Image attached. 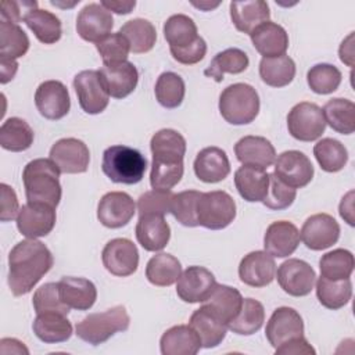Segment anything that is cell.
Returning a JSON list of instances; mask_svg holds the SVG:
<instances>
[{"mask_svg":"<svg viewBox=\"0 0 355 355\" xmlns=\"http://www.w3.org/2000/svg\"><path fill=\"white\" fill-rule=\"evenodd\" d=\"M53 263V254L42 241L26 239L17 243L8 254V287L12 295L31 293Z\"/></svg>","mask_w":355,"mask_h":355,"instance_id":"cell-1","label":"cell"},{"mask_svg":"<svg viewBox=\"0 0 355 355\" xmlns=\"http://www.w3.org/2000/svg\"><path fill=\"white\" fill-rule=\"evenodd\" d=\"M150 148L153 153L150 184L153 189L171 190L183 176L186 140L175 129H161L153 135Z\"/></svg>","mask_w":355,"mask_h":355,"instance_id":"cell-2","label":"cell"},{"mask_svg":"<svg viewBox=\"0 0 355 355\" xmlns=\"http://www.w3.org/2000/svg\"><path fill=\"white\" fill-rule=\"evenodd\" d=\"M60 173V169L50 158L29 161L22 171L26 200L57 208L62 194Z\"/></svg>","mask_w":355,"mask_h":355,"instance_id":"cell-3","label":"cell"},{"mask_svg":"<svg viewBox=\"0 0 355 355\" xmlns=\"http://www.w3.org/2000/svg\"><path fill=\"white\" fill-rule=\"evenodd\" d=\"M101 169L114 183L136 184L146 173L147 159L136 148L115 144L104 150Z\"/></svg>","mask_w":355,"mask_h":355,"instance_id":"cell-4","label":"cell"},{"mask_svg":"<svg viewBox=\"0 0 355 355\" xmlns=\"http://www.w3.org/2000/svg\"><path fill=\"white\" fill-rule=\"evenodd\" d=\"M130 318L123 305H115L104 312L90 313L75 326V334L87 344L100 345L119 331L128 330Z\"/></svg>","mask_w":355,"mask_h":355,"instance_id":"cell-5","label":"cell"},{"mask_svg":"<svg viewBox=\"0 0 355 355\" xmlns=\"http://www.w3.org/2000/svg\"><path fill=\"white\" fill-rule=\"evenodd\" d=\"M219 112L230 125L251 123L259 112V96L248 83H233L219 96Z\"/></svg>","mask_w":355,"mask_h":355,"instance_id":"cell-6","label":"cell"},{"mask_svg":"<svg viewBox=\"0 0 355 355\" xmlns=\"http://www.w3.org/2000/svg\"><path fill=\"white\" fill-rule=\"evenodd\" d=\"M198 226L211 230L227 227L236 218V202L223 190L201 193L196 208Z\"/></svg>","mask_w":355,"mask_h":355,"instance_id":"cell-7","label":"cell"},{"mask_svg":"<svg viewBox=\"0 0 355 355\" xmlns=\"http://www.w3.org/2000/svg\"><path fill=\"white\" fill-rule=\"evenodd\" d=\"M288 133L300 141L318 140L326 129V121L322 108L309 101L295 104L287 115Z\"/></svg>","mask_w":355,"mask_h":355,"instance_id":"cell-8","label":"cell"},{"mask_svg":"<svg viewBox=\"0 0 355 355\" xmlns=\"http://www.w3.org/2000/svg\"><path fill=\"white\" fill-rule=\"evenodd\" d=\"M280 288L293 297L308 295L315 286L316 273L313 268L298 258H288L279 265L276 272Z\"/></svg>","mask_w":355,"mask_h":355,"instance_id":"cell-9","label":"cell"},{"mask_svg":"<svg viewBox=\"0 0 355 355\" xmlns=\"http://www.w3.org/2000/svg\"><path fill=\"white\" fill-rule=\"evenodd\" d=\"M73 89L76 92L79 105L86 114H100L110 103V94L98 71L86 69L76 73L73 78Z\"/></svg>","mask_w":355,"mask_h":355,"instance_id":"cell-10","label":"cell"},{"mask_svg":"<svg viewBox=\"0 0 355 355\" xmlns=\"http://www.w3.org/2000/svg\"><path fill=\"white\" fill-rule=\"evenodd\" d=\"M101 261L111 275L126 277L137 270L139 251L136 244L129 239H112L103 248Z\"/></svg>","mask_w":355,"mask_h":355,"instance_id":"cell-11","label":"cell"},{"mask_svg":"<svg viewBox=\"0 0 355 355\" xmlns=\"http://www.w3.org/2000/svg\"><path fill=\"white\" fill-rule=\"evenodd\" d=\"M215 276L204 266H189L176 282L178 297L187 304L204 302L216 286Z\"/></svg>","mask_w":355,"mask_h":355,"instance_id":"cell-12","label":"cell"},{"mask_svg":"<svg viewBox=\"0 0 355 355\" xmlns=\"http://www.w3.org/2000/svg\"><path fill=\"white\" fill-rule=\"evenodd\" d=\"M50 159L61 173H83L89 168L90 151L82 140L65 137L51 146Z\"/></svg>","mask_w":355,"mask_h":355,"instance_id":"cell-13","label":"cell"},{"mask_svg":"<svg viewBox=\"0 0 355 355\" xmlns=\"http://www.w3.org/2000/svg\"><path fill=\"white\" fill-rule=\"evenodd\" d=\"M55 208L42 202H26L19 208L17 227L28 239L47 236L55 226Z\"/></svg>","mask_w":355,"mask_h":355,"instance_id":"cell-14","label":"cell"},{"mask_svg":"<svg viewBox=\"0 0 355 355\" xmlns=\"http://www.w3.org/2000/svg\"><path fill=\"white\" fill-rule=\"evenodd\" d=\"M35 105L39 114L50 121L64 118L71 108V98L67 86L60 80L42 82L35 93Z\"/></svg>","mask_w":355,"mask_h":355,"instance_id":"cell-15","label":"cell"},{"mask_svg":"<svg viewBox=\"0 0 355 355\" xmlns=\"http://www.w3.org/2000/svg\"><path fill=\"white\" fill-rule=\"evenodd\" d=\"M340 225L329 214L311 215L302 225L300 239L306 248L322 251L338 241Z\"/></svg>","mask_w":355,"mask_h":355,"instance_id":"cell-16","label":"cell"},{"mask_svg":"<svg viewBox=\"0 0 355 355\" xmlns=\"http://www.w3.org/2000/svg\"><path fill=\"white\" fill-rule=\"evenodd\" d=\"M313 165L301 151L288 150L275 159V175L293 189L305 187L313 178Z\"/></svg>","mask_w":355,"mask_h":355,"instance_id":"cell-17","label":"cell"},{"mask_svg":"<svg viewBox=\"0 0 355 355\" xmlns=\"http://www.w3.org/2000/svg\"><path fill=\"white\" fill-rule=\"evenodd\" d=\"M136 214L133 198L125 191L105 193L97 205V219L108 229L126 226Z\"/></svg>","mask_w":355,"mask_h":355,"instance_id":"cell-18","label":"cell"},{"mask_svg":"<svg viewBox=\"0 0 355 355\" xmlns=\"http://www.w3.org/2000/svg\"><path fill=\"white\" fill-rule=\"evenodd\" d=\"M265 336L275 349L282 344L302 337L304 322L301 315L290 306L276 308L266 323Z\"/></svg>","mask_w":355,"mask_h":355,"instance_id":"cell-19","label":"cell"},{"mask_svg":"<svg viewBox=\"0 0 355 355\" xmlns=\"http://www.w3.org/2000/svg\"><path fill=\"white\" fill-rule=\"evenodd\" d=\"M114 26L111 12L100 3L86 4L76 17L78 35L90 43H97L108 36Z\"/></svg>","mask_w":355,"mask_h":355,"instance_id":"cell-20","label":"cell"},{"mask_svg":"<svg viewBox=\"0 0 355 355\" xmlns=\"http://www.w3.org/2000/svg\"><path fill=\"white\" fill-rule=\"evenodd\" d=\"M98 73L108 94L118 100L128 97L139 82L137 68L130 61L103 64Z\"/></svg>","mask_w":355,"mask_h":355,"instance_id":"cell-21","label":"cell"},{"mask_svg":"<svg viewBox=\"0 0 355 355\" xmlns=\"http://www.w3.org/2000/svg\"><path fill=\"white\" fill-rule=\"evenodd\" d=\"M240 280L250 287H265L276 277V263L266 251H251L239 265Z\"/></svg>","mask_w":355,"mask_h":355,"instance_id":"cell-22","label":"cell"},{"mask_svg":"<svg viewBox=\"0 0 355 355\" xmlns=\"http://www.w3.org/2000/svg\"><path fill=\"white\" fill-rule=\"evenodd\" d=\"M234 154L243 165L268 169L275 164L276 150L273 144L262 136H244L234 144Z\"/></svg>","mask_w":355,"mask_h":355,"instance_id":"cell-23","label":"cell"},{"mask_svg":"<svg viewBox=\"0 0 355 355\" xmlns=\"http://www.w3.org/2000/svg\"><path fill=\"white\" fill-rule=\"evenodd\" d=\"M300 230L288 220L272 222L263 236V247L273 258L291 255L300 244Z\"/></svg>","mask_w":355,"mask_h":355,"instance_id":"cell-24","label":"cell"},{"mask_svg":"<svg viewBox=\"0 0 355 355\" xmlns=\"http://www.w3.org/2000/svg\"><path fill=\"white\" fill-rule=\"evenodd\" d=\"M196 176L204 183H218L230 173V162L226 153L215 146L198 151L194 164Z\"/></svg>","mask_w":355,"mask_h":355,"instance_id":"cell-25","label":"cell"},{"mask_svg":"<svg viewBox=\"0 0 355 355\" xmlns=\"http://www.w3.org/2000/svg\"><path fill=\"white\" fill-rule=\"evenodd\" d=\"M251 42L262 58L284 55L288 49V35L286 29L272 21L259 25L251 35Z\"/></svg>","mask_w":355,"mask_h":355,"instance_id":"cell-26","label":"cell"},{"mask_svg":"<svg viewBox=\"0 0 355 355\" xmlns=\"http://www.w3.org/2000/svg\"><path fill=\"white\" fill-rule=\"evenodd\" d=\"M229 8L236 29L247 35H251L259 25L268 22L270 18L269 6L263 0L232 1Z\"/></svg>","mask_w":355,"mask_h":355,"instance_id":"cell-27","label":"cell"},{"mask_svg":"<svg viewBox=\"0 0 355 355\" xmlns=\"http://www.w3.org/2000/svg\"><path fill=\"white\" fill-rule=\"evenodd\" d=\"M58 291L62 302L71 309L87 311L97 300V288L94 283L85 277H62L58 282Z\"/></svg>","mask_w":355,"mask_h":355,"instance_id":"cell-28","label":"cell"},{"mask_svg":"<svg viewBox=\"0 0 355 355\" xmlns=\"http://www.w3.org/2000/svg\"><path fill=\"white\" fill-rule=\"evenodd\" d=\"M135 233L139 244L151 252L164 250L171 239V227L162 215L139 216Z\"/></svg>","mask_w":355,"mask_h":355,"instance_id":"cell-29","label":"cell"},{"mask_svg":"<svg viewBox=\"0 0 355 355\" xmlns=\"http://www.w3.org/2000/svg\"><path fill=\"white\" fill-rule=\"evenodd\" d=\"M243 300L244 298L237 288L226 284H216L211 295L201 304L227 326L240 312Z\"/></svg>","mask_w":355,"mask_h":355,"instance_id":"cell-30","label":"cell"},{"mask_svg":"<svg viewBox=\"0 0 355 355\" xmlns=\"http://www.w3.org/2000/svg\"><path fill=\"white\" fill-rule=\"evenodd\" d=\"M159 349L162 355H196L201 341L190 324H176L161 336Z\"/></svg>","mask_w":355,"mask_h":355,"instance_id":"cell-31","label":"cell"},{"mask_svg":"<svg viewBox=\"0 0 355 355\" xmlns=\"http://www.w3.org/2000/svg\"><path fill=\"white\" fill-rule=\"evenodd\" d=\"M234 186L245 201H262L268 193L269 173L266 169L243 165L234 172Z\"/></svg>","mask_w":355,"mask_h":355,"instance_id":"cell-32","label":"cell"},{"mask_svg":"<svg viewBox=\"0 0 355 355\" xmlns=\"http://www.w3.org/2000/svg\"><path fill=\"white\" fill-rule=\"evenodd\" d=\"M189 324L198 334L201 348H215L226 337L227 326L222 320H219L212 312H209L204 305H201L191 313Z\"/></svg>","mask_w":355,"mask_h":355,"instance_id":"cell-33","label":"cell"},{"mask_svg":"<svg viewBox=\"0 0 355 355\" xmlns=\"http://www.w3.org/2000/svg\"><path fill=\"white\" fill-rule=\"evenodd\" d=\"M32 329L35 336L46 344L64 343L72 336V324L67 315L57 312L36 313Z\"/></svg>","mask_w":355,"mask_h":355,"instance_id":"cell-34","label":"cell"},{"mask_svg":"<svg viewBox=\"0 0 355 355\" xmlns=\"http://www.w3.org/2000/svg\"><path fill=\"white\" fill-rule=\"evenodd\" d=\"M24 22L33 32V35L40 43L54 44L61 39V21L51 11L32 8L25 14Z\"/></svg>","mask_w":355,"mask_h":355,"instance_id":"cell-35","label":"cell"},{"mask_svg":"<svg viewBox=\"0 0 355 355\" xmlns=\"http://www.w3.org/2000/svg\"><path fill=\"white\" fill-rule=\"evenodd\" d=\"M182 273V265L176 257L159 252L151 257L146 265L147 280L157 287H169L178 282Z\"/></svg>","mask_w":355,"mask_h":355,"instance_id":"cell-36","label":"cell"},{"mask_svg":"<svg viewBox=\"0 0 355 355\" xmlns=\"http://www.w3.org/2000/svg\"><path fill=\"white\" fill-rule=\"evenodd\" d=\"M248 55L243 50L232 47L218 53L205 68L204 75L219 83L223 80L225 73H241L248 68Z\"/></svg>","mask_w":355,"mask_h":355,"instance_id":"cell-37","label":"cell"},{"mask_svg":"<svg viewBox=\"0 0 355 355\" xmlns=\"http://www.w3.org/2000/svg\"><path fill=\"white\" fill-rule=\"evenodd\" d=\"M35 133L29 123L18 116L6 119L0 128V146L11 153H21L33 144Z\"/></svg>","mask_w":355,"mask_h":355,"instance_id":"cell-38","label":"cell"},{"mask_svg":"<svg viewBox=\"0 0 355 355\" xmlns=\"http://www.w3.org/2000/svg\"><path fill=\"white\" fill-rule=\"evenodd\" d=\"M326 125L341 135L355 130V104L348 98H331L322 108Z\"/></svg>","mask_w":355,"mask_h":355,"instance_id":"cell-39","label":"cell"},{"mask_svg":"<svg viewBox=\"0 0 355 355\" xmlns=\"http://www.w3.org/2000/svg\"><path fill=\"white\" fill-rule=\"evenodd\" d=\"M259 76L270 87H284L295 76V62L288 55L262 58L259 62Z\"/></svg>","mask_w":355,"mask_h":355,"instance_id":"cell-40","label":"cell"},{"mask_svg":"<svg viewBox=\"0 0 355 355\" xmlns=\"http://www.w3.org/2000/svg\"><path fill=\"white\" fill-rule=\"evenodd\" d=\"M315 283L316 297L327 309L337 311L345 306L352 297V283L349 279L330 280L320 276Z\"/></svg>","mask_w":355,"mask_h":355,"instance_id":"cell-41","label":"cell"},{"mask_svg":"<svg viewBox=\"0 0 355 355\" xmlns=\"http://www.w3.org/2000/svg\"><path fill=\"white\" fill-rule=\"evenodd\" d=\"M119 33L126 37L130 51L136 54L148 53L157 42V31L154 25L143 18H135L125 22L121 26Z\"/></svg>","mask_w":355,"mask_h":355,"instance_id":"cell-42","label":"cell"},{"mask_svg":"<svg viewBox=\"0 0 355 355\" xmlns=\"http://www.w3.org/2000/svg\"><path fill=\"white\" fill-rule=\"evenodd\" d=\"M164 37L169 47L182 49L198 39L196 22L184 14L171 15L164 24Z\"/></svg>","mask_w":355,"mask_h":355,"instance_id":"cell-43","label":"cell"},{"mask_svg":"<svg viewBox=\"0 0 355 355\" xmlns=\"http://www.w3.org/2000/svg\"><path fill=\"white\" fill-rule=\"evenodd\" d=\"M265 320L263 305L254 298H244L237 316L227 324V329L239 336H251L257 333Z\"/></svg>","mask_w":355,"mask_h":355,"instance_id":"cell-44","label":"cell"},{"mask_svg":"<svg viewBox=\"0 0 355 355\" xmlns=\"http://www.w3.org/2000/svg\"><path fill=\"white\" fill-rule=\"evenodd\" d=\"M28 50V35L17 24L0 19V60H17Z\"/></svg>","mask_w":355,"mask_h":355,"instance_id":"cell-45","label":"cell"},{"mask_svg":"<svg viewBox=\"0 0 355 355\" xmlns=\"http://www.w3.org/2000/svg\"><path fill=\"white\" fill-rule=\"evenodd\" d=\"M313 155L324 172L334 173L341 171L348 162V151L336 139L324 137L313 146Z\"/></svg>","mask_w":355,"mask_h":355,"instance_id":"cell-46","label":"cell"},{"mask_svg":"<svg viewBox=\"0 0 355 355\" xmlns=\"http://www.w3.org/2000/svg\"><path fill=\"white\" fill-rule=\"evenodd\" d=\"M155 98L157 101L168 110H173L178 108L183 98H184V93H186V86H184V80L182 79V76H179L175 72H162L157 82H155Z\"/></svg>","mask_w":355,"mask_h":355,"instance_id":"cell-47","label":"cell"},{"mask_svg":"<svg viewBox=\"0 0 355 355\" xmlns=\"http://www.w3.org/2000/svg\"><path fill=\"white\" fill-rule=\"evenodd\" d=\"M355 261L351 251L344 248H336L322 255L319 261L320 276L330 280L349 279L354 272Z\"/></svg>","mask_w":355,"mask_h":355,"instance_id":"cell-48","label":"cell"},{"mask_svg":"<svg viewBox=\"0 0 355 355\" xmlns=\"http://www.w3.org/2000/svg\"><path fill=\"white\" fill-rule=\"evenodd\" d=\"M341 72L331 64H316L306 73L309 89L316 94H330L341 83Z\"/></svg>","mask_w":355,"mask_h":355,"instance_id":"cell-49","label":"cell"},{"mask_svg":"<svg viewBox=\"0 0 355 355\" xmlns=\"http://www.w3.org/2000/svg\"><path fill=\"white\" fill-rule=\"evenodd\" d=\"M200 196H201V191H197V190H184L173 196L171 214L175 216V219L180 225L187 227L198 226L196 208H197V201Z\"/></svg>","mask_w":355,"mask_h":355,"instance_id":"cell-50","label":"cell"},{"mask_svg":"<svg viewBox=\"0 0 355 355\" xmlns=\"http://www.w3.org/2000/svg\"><path fill=\"white\" fill-rule=\"evenodd\" d=\"M32 305L36 313H44V312H57L62 315L69 313V306L65 305L60 297L58 291V283H46L40 286L32 298Z\"/></svg>","mask_w":355,"mask_h":355,"instance_id":"cell-51","label":"cell"},{"mask_svg":"<svg viewBox=\"0 0 355 355\" xmlns=\"http://www.w3.org/2000/svg\"><path fill=\"white\" fill-rule=\"evenodd\" d=\"M297 197V190L283 183L275 173H269V187L262 204L273 211L288 208Z\"/></svg>","mask_w":355,"mask_h":355,"instance_id":"cell-52","label":"cell"},{"mask_svg":"<svg viewBox=\"0 0 355 355\" xmlns=\"http://www.w3.org/2000/svg\"><path fill=\"white\" fill-rule=\"evenodd\" d=\"M173 193L171 190L153 189L141 194L137 200L139 216L143 215H165L171 212Z\"/></svg>","mask_w":355,"mask_h":355,"instance_id":"cell-53","label":"cell"},{"mask_svg":"<svg viewBox=\"0 0 355 355\" xmlns=\"http://www.w3.org/2000/svg\"><path fill=\"white\" fill-rule=\"evenodd\" d=\"M96 49L101 55L103 64H114L128 61V55L130 51L129 43L123 35L119 32L110 33L104 39L96 43Z\"/></svg>","mask_w":355,"mask_h":355,"instance_id":"cell-54","label":"cell"},{"mask_svg":"<svg viewBox=\"0 0 355 355\" xmlns=\"http://www.w3.org/2000/svg\"><path fill=\"white\" fill-rule=\"evenodd\" d=\"M169 51L175 61H178L183 65H194L205 57L207 43L201 36H198V39L194 43H191L190 46H186L182 49L169 47Z\"/></svg>","mask_w":355,"mask_h":355,"instance_id":"cell-55","label":"cell"},{"mask_svg":"<svg viewBox=\"0 0 355 355\" xmlns=\"http://www.w3.org/2000/svg\"><path fill=\"white\" fill-rule=\"evenodd\" d=\"M32 8H37V1H35V0H22V1L4 0V1H1L0 19H6L8 22L18 25L19 21H24L25 14Z\"/></svg>","mask_w":355,"mask_h":355,"instance_id":"cell-56","label":"cell"},{"mask_svg":"<svg viewBox=\"0 0 355 355\" xmlns=\"http://www.w3.org/2000/svg\"><path fill=\"white\" fill-rule=\"evenodd\" d=\"M1 191V211H0V220L1 222H10L15 216H18L19 212V204L17 194L14 189L6 183L0 184Z\"/></svg>","mask_w":355,"mask_h":355,"instance_id":"cell-57","label":"cell"},{"mask_svg":"<svg viewBox=\"0 0 355 355\" xmlns=\"http://www.w3.org/2000/svg\"><path fill=\"white\" fill-rule=\"evenodd\" d=\"M276 355H300V354H304V355H315V349L312 348V345L306 341V338L302 336V337H298V338H294L286 344H282L280 347H277L275 349Z\"/></svg>","mask_w":355,"mask_h":355,"instance_id":"cell-58","label":"cell"},{"mask_svg":"<svg viewBox=\"0 0 355 355\" xmlns=\"http://www.w3.org/2000/svg\"><path fill=\"white\" fill-rule=\"evenodd\" d=\"M338 212L340 216L349 225L354 226L355 220H354V190H349L341 200L340 207H338Z\"/></svg>","mask_w":355,"mask_h":355,"instance_id":"cell-59","label":"cell"},{"mask_svg":"<svg viewBox=\"0 0 355 355\" xmlns=\"http://www.w3.org/2000/svg\"><path fill=\"white\" fill-rule=\"evenodd\" d=\"M340 60L348 67L354 65V32H351L340 44Z\"/></svg>","mask_w":355,"mask_h":355,"instance_id":"cell-60","label":"cell"},{"mask_svg":"<svg viewBox=\"0 0 355 355\" xmlns=\"http://www.w3.org/2000/svg\"><path fill=\"white\" fill-rule=\"evenodd\" d=\"M100 4L103 7H105L110 12H115V14H129L133 11L136 1H118V0H103L100 1Z\"/></svg>","mask_w":355,"mask_h":355,"instance_id":"cell-61","label":"cell"},{"mask_svg":"<svg viewBox=\"0 0 355 355\" xmlns=\"http://www.w3.org/2000/svg\"><path fill=\"white\" fill-rule=\"evenodd\" d=\"M0 352L1 354H29V349L24 345V343L17 338H1L0 341Z\"/></svg>","mask_w":355,"mask_h":355,"instance_id":"cell-62","label":"cell"},{"mask_svg":"<svg viewBox=\"0 0 355 355\" xmlns=\"http://www.w3.org/2000/svg\"><path fill=\"white\" fill-rule=\"evenodd\" d=\"M18 69V62L17 60H0V82L1 85H6L7 82H10Z\"/></svg>","mask_w":355,"mask_h":355,"instance_id":"cell-63","label":"cell"}]
</instances>
